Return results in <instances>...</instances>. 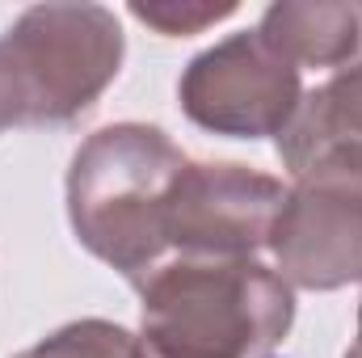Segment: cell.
Returning <instances> with one entry per match:
<instances>
[{"label":"cell","mask_w":362,"mask_h":358,"mask_svg":"<svg viewBox=\"0 0 362 358\" xmlns=\"http://www.w3.org/2000/svg\"><path fill=\"white\" fill-rule=\"evenodd\" d=\"M135 291L139 358H266L295 325V291L257 258H169Z\"/></svg>","instance_id":"6da1fadb"},{"label":"cell","mask_w":362,"mask_h":358,"mask_svg":"<svg viewBox=\"0 0 362 358\" xmlns=\"http://www.w3.org/2000/svg\"><path fill=\"white\" fill-rule=\"evenodd\" d=\"M185 152L152 122H110L85 135L68 169V219L97 262L139 287L169 262L165 211Z\"/></svg>","instance_id":"7a4b0ae2"},{"label":"cell","mask_w":362,"mask_h":358,"mask_svg":"<svg viewBox=\"0 0 362 358\" xmlns=\"http://www.w3.org/2000/svg\"><path fill=\"white\" fill-rule=\"evenodd\" d=\"M4 47L25 85L30 127H68L89 114L127 55L114 8L68 0L30 4L8 25Z\"/></svg>","instance_id":"3957f363"},{"label":"cell","mask_w":362,"mask_h":358,"mask_svg":"<svg viewBox=\"0 0 362 358\" xmlns=\"http://www.w3.org/2000/svg\"><path fill=\"white\" fill-rule=\"evenodd\" d=\"M270 249L291 291L362 282V152H325L291 178Z\"/></svg>","instance_id":"277c9868"},{"label":"cell","mask_w":362,"mask_h":358,"mask_svg":"<svg viewBox=\"0 0 362 358\" xmlns=\"http://www.w3.org/2000/svg\"><path fill=\"white\" fill-rule=\"evenodd\" d=\"M177 101L181 114L211 135L278 139L303 101V72L274 55L257 30H240L185 64Z\"/></svg>","instance_id":"5b68a950"},{"label":"cell","mask_w":362,"mask_h":358,"mask_svg":"<svg viewBox=\"0 0 362 358\" xmlns=\"http://www.w3.org/2000/svg\"><path fill=\"white\" fill-rule=\"evenodd\" d=\"M286 185L236 161H185L165 211L173 258H257L270 249Z\"/></svg>","instance_id":"8992f818"},{"label":"cell","mask_w":362,"mask_h":358,"mask_svg":"<svg viewBox=\"0 0 362 358\" xmlns=\"http://www.w3.org/2000/svg\"><path fill=\"white\" fill-rule=\"evenodd\" d=\"M257 34L291 68L337 72L362 51V4L350 0H278L262 13Z\"/></svg>","instance_id":"52a82bcc"},{"label":"cell","mask_w":362,"mask_h":358,"mask_svg":"<svg viewBox=\"0 0 362 358\" xmlns=\"http://www.w3.org/2000/svg\"><path fill=\"white\" fill-rule=\"evenodd\" d=\"M274 148L291 178L325 152H362V51L325 85L303 93L295 118L274 139Z\"/></svg>","instance_id":"ba28073f"},{"label":"cell","mask_w":362,"mask_h":358,"mask_svg":"<svg viewBox=\"0 0 362 358\" xmlns=\"http://www.w3.org/2000/svg\"><path fill=\"white\" fill-rule=\"evenodd\" d=\"M13 358H139V337L114 321L85 316V321L55 329L51 337H42L38 346Z\"/></svg>","instance_id":"9c48e42d"},{"label":"cell","mask_w":362,"mask_h":358,"mask_svg":"<svg viewBox=\"0 0 362 358\" xmlns=\"http://www.w3.org/2000/svg\"><path fill=\"white\" fill-rule=\"evenodd\" d=\"M232 13H236L232 0H223V4H211V0H148V4H144V0H135V4H131V17L144 21V25H152V30L165 34V38L202 34V30L228 21Z\"/></svg>","instance_id":"30bf717a"},{"label":"cell","mask_w":362,"mask_h":358,"mask_svg":"<svg viewBox=\"0 0 362 358\" xmlns=\"http://www.w3.org/2000/svg\"><path fill=\"white\" fill-rule=\"evenodd\" d=\"M13 127H30V105H25V85H21V72L0 38V135L13 131Z\"/></svg>","instance_id":"8fae6325"},{"label":"cell","mask_w":362,"mask_h":358,"mask_svg":"<svg viewBox=\"0 0 362 358\" xmlns=\"http://www.w3.org/2000/svg\"><path fill=\"white\" fill-rule=\"evenodd\" d=\"M346 358H362V304H358V337H354V346L346 350Z\"/></svg>","instance_id":"7c38bea8"}]
</instances>
